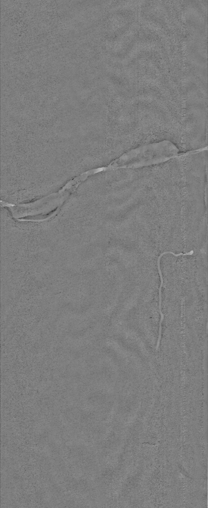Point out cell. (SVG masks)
Here are the masks:
<instances>
[{
    "label": "cell",
    "instance_id": "cell-2",
    "mask_svg": "<svg viewBox=\"0 0 208 508\" xmlns=\"http://www.w3.org/2000/svg\"><path fill=\"white\" fill-rule=\"evenodd\" d=\"M68 195L66 189L32 203L13 205L2 202L8 207L13 216L20 221H41L54 216Z\"/></svg>",
    "mask_w": 208,
    "mask_h": 508
},
{
    "label": "cell",
    "instance_id": "cell-3",
    "mask_svg": "<svg viewBox=\"0 0 208 508\" xmlns=\"http://www.w3.org/2000/svg\"><path fill=\"white\" fill-rule=\"evenodd\" d=\"M172 254L173 255H174L175 256H180V255H186V254H183L182 253H181L180 254H176L174 253H173L172 252H170V251L165 252H163V253H162V254H160V255L158 256V259H157V267H158V270L160 280H161V283H160V286H159V313H160V320H159L158 337V340H157V344H156V345L155 346L156 350H158V348L159 347V345H160V340H161V337L162 323L163 320L164 319V315L163 314V313L162 312V310H161V302H162L161 288H162V285H163V282L162 274V272H161V270L160 266V259H161V257L163 255H164L165 254Z\"/></svg>",
    "mask_w": 208,
    "mask_h": 508
},
{
    "label": "cell",
    "instance_id": "cell-1",
    "mask_svg": "<svg viewBox=\"0 0 208 508\" xmlns=\"http://www.w3.org/2000/svg\"><path fill=\"white\" fill-rule=\"evenodd\" d=\"M183 154L173 142L162 140L126 153L110 164L109 167L111 170L157 165Z\"/></svg>",
    "mask_w": 208,
    "mask_h": 508
}]
</instances>
